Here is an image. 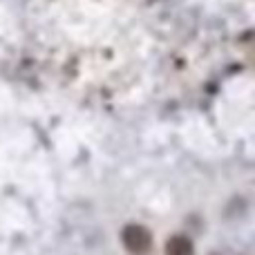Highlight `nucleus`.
I'll return each mask as SVG.
<instances>
[{
    "label": "nucleus",
    "mask_w": 255,
    "mask_h": 255,
    "mask_svg": "<svg viewBox=\"0 0 255 255\" xmlns=\"http://www.w3.org/2000/svg\"><path fill=\"white\" fill-rule=\"evenodd\" d=\"M121 242L130 255H145L152 249V233L141 224H128L121 231Z\"/></svg>",
    "instance_id": "obj_1"
},
{
    "label": "nucleus",
    "mask_w": 255,
    "mask_h": 255,
    "mask_svg": "<svg viewBox=\"0 0 255 255\" xmlns=\"http://www.w3.org/2000/svg\"><path fill=\"white\" fill-rule=\"evenodd\" d=\"M166 255H195V247L186 235H172L163 249Z\"/></svg>",
    "instance_id": "obj_2"
}]
</instances>
